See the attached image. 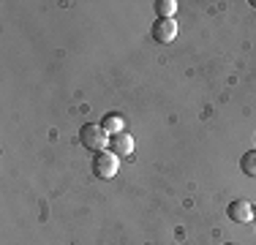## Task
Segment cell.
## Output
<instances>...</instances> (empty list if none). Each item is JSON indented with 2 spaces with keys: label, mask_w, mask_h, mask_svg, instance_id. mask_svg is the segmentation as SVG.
I'll list each match as a JSON object with an SVG mask.
<instances>
[{
  "label": "cell",
  "mask_w": 256,
  "mask_h": 245,
  "mask_svg": "<svg viewBox=\"0 0 256 245\" xmlns=\"http://www.w3.org/2000/svg\"><path fill=\"white\" fill-rule=\"evenodd\" d=\"M90 169H93L96 180H112V177L118 174V169H120V158L114 156L112 150L93 152V164H90Z\"/></svg>",
  "instance_id": "7a4b0ae2"
},
{
  "label": "cell",
  "mask_w": 256,
  "mask_h": 245,
  "mask_svg": "<svg viewBox=\"0 0 256 245\" xmlns=\"http://www.w3.org/2000/svg\"><path fill=\"white\" fill-rule=\"evenodd\" d=\"M101 126H104V131H106L109 136H118V134H123V131H126V122H123V114H120V112H109V114H104Z\"/></svg>",
  "instance_id": "8992f818"
},
{
  "label": "cell",
  "mask_w": 256,
  "mask_h": 245,
  "mask_svg": "<svg viewBox=\"0 0 256 245\" xmlns=\"http://www.w3.org/2000/svg\"><path fill=\"white\" fill-rule=\"evenodd\" d=\"M158 20H174V11H178V3L174 0H156L153 3Z\"/></svg>",
  "instance_id": "52a82bcc"
},
{
  "label": "cell",
  "mask_w": 256,
  "mask_h": 245,
  "mask_svg": "<svg viewBox=\"0 0 256 245\" xmlns=\"http://www.w3.org/2000/svg\"><path fill=\"white\" fill-rule=\"evenodd\" d=\"M109 150H112L118 158H131L134 156V136L128 131L112 136V139H109Z\"/></svg>",
  "instance_id": "5b68a950"
},
{
  "label": "cell",
  "mask_w": 256,
  "mask_h": 245,
  "mask_svg": "<svg viewBox=\"0 0 256 245\" xmlns=\"http://www.w3.org/2000/svg\"><path fill=\"white\" fill-rule=\"evenodd\" d=\"M226 216L234 224H254V204L248 199H234L226 207Z\"/></svg>",
  "instance_id": "277c9868"
},
{
  "label": "cell",
  "mask_w": 256,
  "mask_h": 245,
  "mask_svg": "<svg viewBox=\"0 0 256 245\" xmlns=\"http://www.w3.org/2000/svg\"><path fill=\"white\" fill-rule=\"evenodd\" d=\"M251 6H254V8H256V0H251Z\"/></svg>",
  "instance_id": "30bf717a"
},
{
  "label": "cell",
  "mask_w": 256,
  "mask_h": 245,
  "mask_svg": "<svg viewBox=\"0 0 256 245\" xmlns=\"http://www.w3.org/2000/svg\"><path fill=\"white\" fill-rule=\"evenodd\" d=\"M109 134L104 131L101 122H84L82 128H79V142H82L84 150L90 152H101V150H109Z\"/></svg>",
  "instance_id": "6da1fadb"
},
{
  "label": "cell",
  "mask_w": 256,
  "mask_h": 245,
  "mask_svg": "<svg viewBox=\"0 0 256 245\" xmlns=\"http://www.w3.org/2000/svg\"><path fill=\"white\" fill-rule=\"evenodd\" d=\"M240 169L246 177H256V150H248L246 156L240 158Z\"/></svg>",
  "instance_id": "ba28073f"
},
{
  "label": "cell",
  "mask_w": 256,
  "mask_h": 245,
  "mask_svg": "<svg viewBox=\"0 0 256 245\" xmlns=\"http://www.w3.org/2000/svg\"><path fill=\"white\" fill-rule=\"evenodd\" d=\"M150 33H153V38L158 44H172V41L178 38V22L174 20H156L153 28H150Z\"/></svg>",
  "instance_id": "3957f363"
},
{
  "label": "cell",
  "mask_w": 256,
  "mask_h": 245,
  "mask_svg": "<svg viewBox=\"0 0 256 245\" xmlns=\"http://www.w3.org/2000/svg\"><path fill=\"white\" fill-rule=\"evenodd\" d=\"M254 139H256V136H254Z\"/></svg>",
  "instance_id": "8fae6325"
},
{
  "label": "cell",
  "mask_w": 256,
  "mask_h": 245,
  "mask_svg": "<svg viewBox=\"0 0 256 245\" xmlns=\"http://www.w3.org/2000/svg\"><path fill=\"white\" fill-rule=\"evenodd\" d=\"M254 226H256V207H254Z\"/></svg>",
  "instance_id": "9c48e42d"
},
{
  "label": "cell",
  "mask_w": 256,
  "mask_h": 245,
  "mask_svg": "<svg viewBox=\"0 0 256 245\" xmlns=\"http://www.w3.org/2000/svg\"><path fill=\"white\" fill-rule=\"evenodd\" d=\"M226 245H229V242H226Z\"/></svg>",
  "instance_id": "7c38bea8"
}]
</instances>
